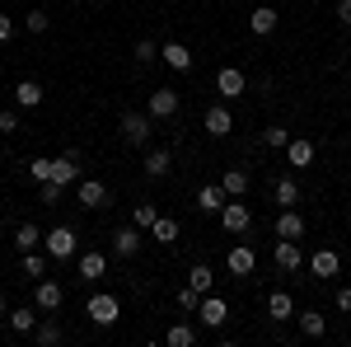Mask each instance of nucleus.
<instances>
[{
    "mask_svg": "<svg viewBox=\"0 0 351 347\" xmlns=\"http://www.w3.org/2000/svg\"><path fill=\"white\" fill-rule=\"evenodd\" d=\"M216 216H220V225H225V235H243V230L253 225V212H248L243 202H234V197H230Z\"/></svg>",
    "mask_w": 351,
    "mask_h": 347,
    "instance_id": "39448f33",
    "label": "nucleus"
},
{
    "mask_svg": "<svg viewBox=\"0 0 351 347\" xmlns=\"http://www.w3.org/2000/svg\"><path fill=\"white\" fill-rule=\"evenodd\" d=\"M220 207H225V192H220V183H206L202 192H197V212H211V216H216Z\"/></svg>",
    "mask_w": 351,
    "mask_h": 347,
    "instance_id": "a878e982",
    "label": "nucleus"
},
{
    "mask_svg": "<svg viewBox=\"0 0 351 347\" xmlns=\"http://www.w3.org/2000/svg\"><path fill=\"white\" fill-rule=\"evenodd\" d=\"M75 202L89 207V212H99V207H108V202H112V192H108V183H99V179H84V183L75 188Z\"/></svg>",
    "mask_w": 351,
    "mask_h": 347,
    "instance_id": "0eeeda50",
    "label": "nucleus"
},
{
    "mask_svg": "<svg viewBox=\"0 0 351 347\" xmlns=\"http://www.w3.org/2000/svg\"><path fill=\"white\" fill-rule=\"evenodd\" d=\"M225 267H230L234 277H248V272L258 267V258H253V249H248V244H234V249L225 254Z\"/></svg>",
    "mask_w": 351,
    "mask_h": 347,
    "instance_id": "4468645a",
    "label": "nucleus"
},
{
    "mask_svg": "<svg viewBox=\"0 0 351 347\" xmlns=\"http://www.w3.org/2000/svg\"><path fill=\"white\" fill-rule=\"evenodd\" d=\"M61 300H66V291H61V282H52V277H38V282H33V305H38L43 315H52V310H61Z\"/></svg>",
    "mask_w": 351,
    "mask_h": 347,
    "instance_id": "20e7f679",
    "label": "nucleus"
},
{
    "mask_svg": "<svg viewBox=\"0 0 351 347\" xmlns=\"http://www.w3.org/2000/svg\"><path fill=\"white\" fill-rule=\"evenodd\" d=\"M202 127H206V136H230V132H234V117H230V108H225V104H216V108H206Z\"/></svg>",
    "mask_w": 351,
    "mask_h": 347,
    "instance_id": "f8f14e48",
    "label": "nucleus"
},
{
    "mask_svg": "<svg viewBox=\"0 0 351 347\" xmlns=\"http://www.w3.org/2000/svg\"><path fill=\"white\" fill-rule=\"evenodd\" d=\"M0 320H10V305H5V300H0Z\"/></svg>",
    "mask_w": 351,
    "mask_h": 347,
    "instance_id": "49530a36",
    "label": "nucleus"
},
{
    "mask_svg": "<svg viewBox=\"0 0 351 347\" xmlns=\"http://www.w3.org/2000/svg\"><path fill=\"white\" fill-rule=\"evenodd\" d=\"M160 56L173 66V71H192V52H188V43H164Z\"/></svg>",
    "mask_w": 351,
    "mask_h": 347,
    "instance_id": "6ab92c4d",
    "label": "nucleus"
},
{
    "mask_svg": "<svg viewBox=\"0 0 351 347\" xmlns=\"http://www.w3.org/2000/svg\"><path fill=\"white\" fill-rule=\"evenodd\" d=\"M10 324H14L19 333H33V328H38V305H19V310H10Z\"/></svg>",
    "mask_w": 351,
    "mask_h": 347,
    "instance_id": "c756f323",
    "label": "nucleus"
},
{
    "mask_svg": "<svg viewBox=\"0 0 351 347\" xmlns=\"http://www.w3.org/2000/svg\"><path fill=\"white\" fill-rule=\"evenodd\" d=\"M132 56H136V66H150V61L160 56V43H150V38H141V43L132 47Z\"/></svg>",
    "mask_w": 351,
    "mask_h": 347,
    "instance_id": "f704fd0d",
    "label": "nucleus"
},
{
    "mask_svg": "<svg viewBox=\"0 0 351 347\" xmlns=\"http://www.w3.org/2000/svg\"><path fill=\"white\" fill-rule=\"evenodd\" d=\"M337 310L351 315V287H337Z\"/></svg>",
    "mask_w": 351,
    "mask_h": 347,
    "instance_id": "37998d69",
    "label": "nucleus"
},
{
    "mask_svg": "<svg viewBox=\"0 0 351 347\" xmlns=\"http://www.w3.org/2000/svg\"><path fill=\"white\" fill-rule=\"evenodd\" d=\"M220 192H225V197H243V192H248V169H225Z\"/></svg>",
    "mask_w": 351,
    "mask_h": 347,
    "instance_id": "412c9836",
    "label": "nucleus"
},
{
    "mask_svg": "<svg viewBox=\"0 0 351 347\" xmlns=\"http://www.w3.org/2000/svg\"><path fill=\"white\" fill-rule=\"evenodd\" d=\"M43 202H47V207H52V202H61V188H56L52 179H47V183H43Z\"/></svg>",
    "mask_w": 351,
    "mask_h": 347,
    "instance_id": "79ce46f5",
    "label": "nucleus"
},
{
    "mask_svg": "<svg viewBox=\"0 0 351 347\" xmlns=\"http://www.w3.org/2000/svg\"><path fill=\"white\" fill-rule=\"evenodd\" d=\"M47 24H52V19H47V10H28V14H24V28L33 33V38H38V33H47Z\"/></svg>",
    "mask_w": 351,
    "mask_h": 347,
    "instance_id": "c9c22d12",
    "label": "nucleus"
},
{
    "mask_svg": "<svg viewBox=\"0 0 351 347\" xmlns=\"http://www.w3.org/2000/svg\"><path fill=\"white\" fill-rule=\"evenodd\" d=\"M286 160L300 164V169H309V164H314V141H304V136H291V141H286Z\"/></svg>",
    "mask_w": 351,
    "mask_h": 347,
    "instance_id": "2eb2a0df",
    "label": "nucleus"
},
{
    "mask_svg": "<svg viewBox=\"0 0 351 347\" xmlns=\"http://www.w3.org/2000/svg\"><path fill=\"white\" fill-rule=\"evenodd\" d=\"M300 333H304V338H324L328 320L319 315V310H300Z\"/></svg>",
    "mask_w": 351,
    "mask_h": 347,
    "instance_id": "b1692460",
    "label": "nucleus"
},
{
    "mask_svg": "<svg viewBox=\"0 0 351 347\" xmlns=\"http://www.w3.org/2000/svg\"><path fill=\"white\" fill-rule=\"evenodd\" d=\"M267 315H271L276 324H281V320H295V300H291L286 291H271V295H267Z\"/></svg>",
    "mask_w": 351,
    "mask_h": 347,
    "instance_id": "aec40b11",
    "label": "nucleus"
},
{
    "mask_svg": "<svg viewBox=\"0 0 351 347\" xmlns=\"http://www.w3.org/2000/svg\"><path fill=\"white\" fill-rule=\"evenodd\" d=\"M155 221H160V207H155V202H136L132 207V225L136 230H150Z\"/></svg>",
    "mask_w": 351,
    "mask_h": 347,
    "instance_id": "c85d7f7f",
    "label": "nucleus"
},
{
    "mask_svg": "<svg viewBox=\"0 0 351 347\" xmlns=\"http://www.w3.org/2000/svg\"><path fill=\"white\" fill-rule=\"evenodd\" d=\"M248 28H253L258 38H267V33H276V10H271V5H258V10L248 14Z\"/></svg>",
    "mask_w": 351,
    "mask_h": 347,
    "instance_id": "a211bd4d",
    "label": "nucleus"
},
{
    "mask_svg": "<svg viewBox=\"0 0 351 347\" xmlns=\"http://www.w3.org/2000/svg\"><path fill=\"white\" fill-rule=\"evenodd\" d=\"M38 244H43V235H38V225H19V230H14V249H19V254H28V249H38Z\"/></svg>",
    "mask_w": 351,
    "mask_h": 347,
    "instance_id": "72a5a7b5",
    "label": "nucleus"
},
{
    "mask_svg": "<svg viewBox=\"0 0 351 347\" xmlns=\"http://www.w3.org/2000/svg\"><path fill=\"white\" fill-rule=\"evenodd\" d=\"M71 5H84V0H71Z\"/></svg>",
    "mask_w": 351,
    "mask_h": 347,
    "instance_id": "de8ad7c7",
    "label": "nucleus"
},
{
    "mask_svg": "<svg viewBox=\"0 0 351 347\" xmlns=\"http://www.w3.org/2000/svg\"><path fill=\"white\" fill-rule=\"evenodd\" d=\"M169 169H173V155L169 150H145V174L150 179H164Z\"/></svg>",
    "mask_w": 351,
    "mask_h": 347,
    "instance_id": "cd10ccee",
    "label": "nucleus"
},
{
    "mask_svg": "<svg viewBox=\"0 0 351 347\" xmlns=\"http://www.w3.org/2000/svg\"><path fill=\"white\" fill-rule=\"evenodd\" d=\"M276 240H304V216L295 207H281V221H276Z\"/></svg>",
    "mask_w": 351,
    "mask_h": 347,
    "instance_id": "ddd939ff",
    "label": "nucleus"
},
{
    "mask_svg": "<svg viewBox=\"0 0 351 347\" xmlns=\"http://www.w3.org/2000/svg\"><path fill=\"white\" fill-rule=\"evenodd\" d=\"M216 89L225 94V99H239V94H248V80H243V71H239V66H220Z\"/></svg>",
    "mask_w": 351,
    "mask_h": 347,
    "instance_id": "9b49d317",
    "label": "nucleus"
},
{
    "mask_svg": "<svg viewBox=\"0 0 351 347\" xmlns=\"http://www.w3.org/2000/svg\"><path fill=\"white\" fill-rule=\"evenodd\" d=\"M117 127H122V141H127V146H150V132H155V127H150V113H122V122H117Z\"/></svg>",
    "mask_w": 351,
    "mask_h": 347,
    "instance_id": "f257e3e1",
    "label": "nucleus"
},
{
    "mask_svg": "<svg viewBox=\"0 0 351 347\" xmlns=\"http://www.w3.org/2000/svg\"><path fill=\"white\" fill-rule=\"evenodd\" d=\"M33 333H38V347H56L61 338H66V333H61V324H56V320H43L38 328H33Z\"/></svg>",
    "mask_w": 351,
    "mask_h": 347,
    "instance_id": "473e14b6",
    "label": "nucleus"
},
{
    "mask_svg": "<svg viewBox=\"0 0 351 347\" xmlns=\"http://www.w3.org/2000/svg\"><path fill=\"white\" fill-rule=\"evenodd\" d=\"M178 305H183L188 315H197V305H202V291H192V287H183V291H178Z\"/></svg>",
    "mask_w": 351,
    "mask_h": 347,
    "instance_id": "ea45409f",
    "label": "nucleus"
},
{
    "mask_svg": "<svg viewBox=\"0 0 351 347\" xmlns=\"http://www.w3.org/2000/svg\"><path fill=\"white\" fill-rule=\"evenodd\" d=\"M84 315L99 324V328H108V324H117L122 320V305H117V295H89V305H84Z\"/></svg>",
    "mask_w": 351,
    "mask_h": 347,
    "instance_id": "f03ea898",
    "label": "nucleus"
},
{
    "mask_svg": "<svg viewBox=\"0 0 351 347\" xmlns=\"http://www.w3.org/2000/svg\"><path fill=\"white\" fill-rule=\"evenodd\" d=\"M141 244H145V230H136V225L112 230V254H117V258H136V254H141Z\"/></svg>",
    "mask_w": 351,
    "mask_h": 347,
    "instance_id": "1a4fd4ad",
    "label": "nucleus"
},
{
    "mask_svg": "<svg viewBox=\"0 0 351 347\" xmlns=\"http://www.w3.org/2000/svg\"><path fill=\"white\" fill-rule=\"evenodd\" d=\"M150 122H169V117H178V89H169V85H160V89H150Z\"/></svg>",
    "mask_w": 351,
    "mask_h": 347,
    "instance_id": "7ed1b4c3",
    "label": "nucleus"
},
{
    "mask_svg": "<svg viewBox=\"0 0 351 347\" xmlns=\"http://www.w3.org/2000/svg\"><path fill=\"white\" fill-rule=\"evenodd\" d=\"M337 19L351 28V0H337Z\"/></svg>",
    "mask_w": 351,
    "mask_h": 347,
    "instance_id": "a18cd8bd",
    "label": "nucleus"
},
{
    "mask_svg": "<svg viewBox=\"0 0 351 347\" xmlns=\"http://www.w3.org/2000/svg\"><path fill=\"white\" fill-rule=\"evenodd\" d=\"M28 179H33V183H47V179H52V160H33L28 164Z\"/></svg>",
    "mask_w": 351,
    "mask_h": 347,
    "instance_id": "58836bf2",
    "label": "nucleus"
},
{
    "mask_svg": "<svg viewBox=\"0 0 351 347\" xmlns=\"http://www.w3.org/2000/svg\"><path fill=\"white\" fill-rule=\"evenodd\" d=\"M164 343L169 347H192L197 343V328H192V324H173V328L164 333Z\"/></svg>",
    "mask_w": 351,
    "mask_h": 347,
    "instance_id": "2f4dec72",
    "label": "nucleus"
},
{
    "mask_svg": "<svg viewBox=\"0 0 351 347\" xmlns=\"http://www.w3.org/2000/svg\"><path fill=\"white\" fill-rule=\"evenodd\" d=\"M347 333H351V328H347Z\"/></svg>",
    "mask_w": 351,
    "mask_h": 347,
    "instance_id": "09e8293b",
    "label": "nucleus"
},
{
    "mask_svg": "<svg viewBox=\"0 0 351 347\" xmlns=\"http://www.w3.org/2000/svg\"><path fill=\"white\" fill-rule=\"evenodd\" d=\"M43 244H47V254H52V258H61V263H66V258H75V230H71V225L47 230V235H43Z\"/></svg>",
    "mask_w": 351,
    "mask_h": 347,
    "instance_id": "423d86ee",
    "label": "nucleus"
},
{
    "mask_svg": "<svg viewBox=\"0 0 351 347\" xmlns=\"http://www.w3.org/2000/svg\"><path fill=\"white\" fill-rule=\"evenodd\" d=\"M271 258H276L281 272H295L300 267V240H276V254H271Z\"/></svg>",
    "mask_w": 351,
    "mask_h": 347,
    "instance_id": "f3484780",
    "label": "nucleus"
},
{
    "mask_svg": "<svg viewBox=\"0 0 351 347\" xmlns=\"http://www.w3.org/2000/svg\"><path fill=\"white\" fill-rule=\"evenodd\" d=\"M188 287H192V291H202V295H206L211 287H216V272H211L206 263H192V267H188Z\"/></svg>",
    "mask_w": 351,
    "mask_h": 347,
    "instance_id": "5701e85b",
    "label": "nucleus"
},
{
    "mask_svg": "<svg viewBox=\"0 0 351 347\" xmlns=\"http://www.w3.org/2000/svg\"><path fill=\"white\" fill-rule=\"evenodd\" d=\"M104 272H108V258L104 254H84L80 258V282H99Z\"/></svg>",
    "mask_w": 351,
    "mask_h": 347,
    "instance_id": "bb28decb",
    "label": "nucleus"
},
{
    "mask_svg": "<svg viewBox=\"0 0 351 347\" xmlns=\"http://www.w3.org/2000/svg\"><path fill=\"white\" fill-rule=\"evenodd\" d=\"M10 38H14V19H10V14H0V43H10Z\"/></svg>",
    "mask_w": 351,
    "mask_h": 347,
    "instance_id": "c03bdc74",
    "label": "nucleus"
},
{
    "mask_svg": "<svg viewBox=\"0 0 351 347\" xmlns=\"http://www.w3.org/2000/svg\"><path fill=\"white\" fill-rule=\"evenodd\" d=\"M150 240H155V244H173V240H178V221L160 216V221L150 225Z\"/></svg>",
    "mask_w": 351,
    "mask_h": 347,
    "instance_id": "7c9ffc66",
    "label": "nucleus"
},
{
    "mask_svg": "<svg viewBox=\"0 0 351 347\" xmlns=\"http://www.w3.org/2000/svg\"><path fill=\"white\" fill-rule=\"evenodd\" d=\"M271 197H276V207H300V183L295 179H276Z\"/></svg>",
    "mask_w": 351,
    "mask_h": 347,
    "instance_id": "393cba45",
    "label": "nucleus"
},
{
    "mask_svg": "<svg viewBox=\"0 0 351 347\" xmlns=\"http://www.w3.org/2000/svg\"><path fill=\"white\" fill-rule=\"evenodd\" d=\"M75 179H80V155H75V150L56 155V160H52V183L56 188H71Z\"/></svg>",
    "mask_w": 351,
    "mask_h": 347,
    "instance_id": "9d476101",
    "label": "nucleus"
},
{
    "mask_svg": "<svg viewBox=\"0 0 351 347\" xmlns=\"http://www.w3.org/2000/svg\"><path fill=\"white\" fill-rule=\"evenodd\" d=\"M263 141H267L271 150H286V141H291V132H286V127H267V132H263Z\"/></svg>",
    "mask_w": 351,
    "mask_h": 347,
    "instance_id": "4c0bfd02",
    "label": "nucleus"
},
{
    "mask_svg": "<svg viewBox=\"0 0 351 347\" xmlns=\"http://www.w3.org/2000/svg\"><path fill=\"white\" fill-rule=\"evenodd\" d=\"M24 272L33 277V282H38V277H47V263H43V254H38V249H28V254H24Z\"/></svg>",
    "mask_w": 351,
    "mask_h": 347,
    "instance_id": "e433bc0d",
    "label": "nucleus"
},
{
    "mask_svg": "<svg viewBox=\"0 0 351 347\" xmlns=\"http://www.w3.org/2000/svg\"><path fill=\"white\" fill-rule=\"evenodd\" d=\"M19 132V113H0V136Z\"/></svg>",
    "mask_w": 351,
    "mask_h": 347,
    "instance_id": "a19ab883",
    "label": "nucleus"
},
{
    "mask_svg": "<svg viewBox=\"0 0 351 347\" xmlns=\"http://www.w3.org/2000/svg\"><path fill=\"white\" fill-rule=\"evenodd\" d=\"M197 320L206 324V328H225V320H230V305L220 300V295H202V305H197Z\"/></svg>",
    "mask_w": 351,
    "mask_h": 347,
    "instance_id": "6e6552de",
    "label": "nucleus"
},
{
    "mask_svg": "<svg viewBox=\"0 0 351 347\" xmlns=\"http://www.w3.org/2000/svg\"><path fill=\"white\" fill-rule=\"evenodd\" d=\"M14 104H19V108H38V104H43V85H38V80H19V85H14Z\"/></svg>",
    "mask_w": 351,
    "mask_h": 347,
    "instance_id": "4be33fe9",
    "label": "nucleus"
},
{
    "mask_svg": "<svg viewBox=\"0 0 351 347\" xmlns=\"http://www.w3.org/2000/svg\"><path fill=\"white\" fill-rule=\"evenodd\" d=\"M337 267H342L337 249H319V254L309 258V272H314V277H337Z\"/></svg>",
    "mask_w": 351,
    "mask_h": 347,
    "instance_id": "dca6fc26",
    "label": "nucleus"
}]
</instances>
